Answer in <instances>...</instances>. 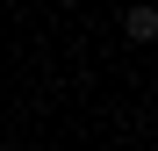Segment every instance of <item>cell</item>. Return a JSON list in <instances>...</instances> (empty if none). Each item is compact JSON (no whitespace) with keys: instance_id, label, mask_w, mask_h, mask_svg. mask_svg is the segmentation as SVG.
<instances>
[{"instance_id":"7a4b0ae2","label":"cell","mask_w":158,"mask_h":151,"mask_svg":"<svg viewBox=\"0 0 158 151\" xmlns=\"http://www.w3.org/2000/svg\"><path fill=\"white\" fill-rule=\"evenodd\" d=\"M22 7H36V0H22Z\"/></svg>"},{"instance_id":"6da1fadb","label":"cell","mask_w":158,"mask_h":151,"mask_svg":"<svg viewBox=\"0 0 158 151\" xmlns=\"http://www.w3.org/2000/svg\"><path fill=\"white\" fill-rule=\"evenodd\" d=\"M122 36L129 43H158V0H137V7L122 15Z\"/></svg>"}]
</instances>
